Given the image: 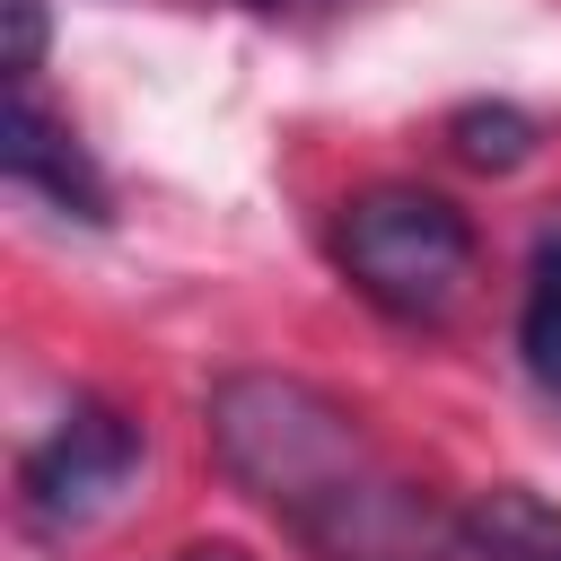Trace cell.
<instances>
[{"label": "cell", "instance_id": "obj_4", "mask_svg": "<svg viewBox=\"0 0 561 561\" xmlns=\"http://www.w3.org/2000/svg\"><path fill=\"white\" fill-rule=\"evenodd\" d=\"M535 114H517V105H456L447 114V149L465 158V167H482V175H508V167H526L535 158Z\"/></svg>", "mask_w": 561, "mask_h": 561}, {"label": "cell", "instance_id": "obj_9", "mask_svg": "<svg viewBox=\"0 0 561 561\" xmlns=\"http://www.w3.org/2000/svg\"><path fill=\"white\" fill-rule=\"evenodd\" d=\"M254 9H316V0H254Z\"/></svg>", "mask_w": 561, "mask_h": 561}, {"label": "cell", "instance_id": "obj_7", "mask_svg": "<svg viewBox=\"0 0 561 561\" xmlns=\"http://www.w3.org/2000/svg\"><path fill=\"white\" fill-rule=\"evenodd\" d=\"M9 26H18L9 79H35V70H44V0H9Z\"/></svg>", "mask_w": 561, "mask_h": 561}, {"label": "cell", "instance_id": "obj_5", "mask_svg": "<svg viewBox=\"0 0 561 561\" xmlns=\"http://www.w3.org/2000/svg\"><path fill=\"white\" fill-rule=\"evenodd\" d=\"M473 526L508 552V561H561V508L552 500H535V491H482L473 500Z\"/></svg>", "mask_w": 561, "mask_h": 561}, {"label": "cell", "instance_id": "obj_2", "mask_svg": "<svg viewBox=\"0 0 561 561\" xmlns=\"http://www.w3.org/2000/svg\"><path fill=\"white\" fill-rule=\"evenodd\" d=\"M140 456H149V438H140V421L123 412V403H70L61 421H53V438H35L26 447V465H18V508H26V526L35 535H53V543H70L79 526H96L131 482H140Z\"/></svg>", "mask_w": 561, "mask_h": 561}, {"label": "cell", "instance_id": "obj_3", "mask_svg": "<svg viewBox=\"0 0 561 561\" xmlns=\"http://www.w3.org/2000/svg\"><path fill=\"white\" fill-rule=\"evenodd\" d=\"M0 167L26 184V193H44L53 210H70V219H105V175H96V158L79 149V131L35 96V79H9V131H0Z\"/></svg>", "mask_w": 561, "mask_h": 561}, {"label": "cell", "instance_id": "obj_6", "mask_svg": "<svg viewBox=\"0 0 561 561\" xmlns=\"http://www.w3.org/2000/svg\"><path fill=\"white\" fill-rule=\"evenodd\" d=\"M517 351H526L535 386L561 394V245L535 254V280H526V307H517Z\"/></svg>", "mask_w": 561, "mask_h": 561}, {"label": "cell", "instance_id": "obj_1", "mask_svg": "<svg viewBox=\"0 0 561 561\" xmlns=\"http://www.w3.org/2000/svg\"><path fill=\"white\" fill-rule=\"evenodd\" d=\"M333 263L342 280L394 316V324H438L465 289H473V263H482V237L473 219L430 193V184H368L342 202L333 219Z\"/></svg>", "mask_w": 561, "mask_h": 561}, {"label": "cell", "instance_id": "obj_8", "mask_svg": "<svg viewBox=\"0 0 561 561\" xmlns=\"http://www.w3.org/2000/svg\"><path fill=\"white\" fill-rule=\"evenodd\" d=\"M175 561H245V552H237V543H184Z\"/></svg>", "mask_w": 561, "mask_h": 561}]
</instances>
